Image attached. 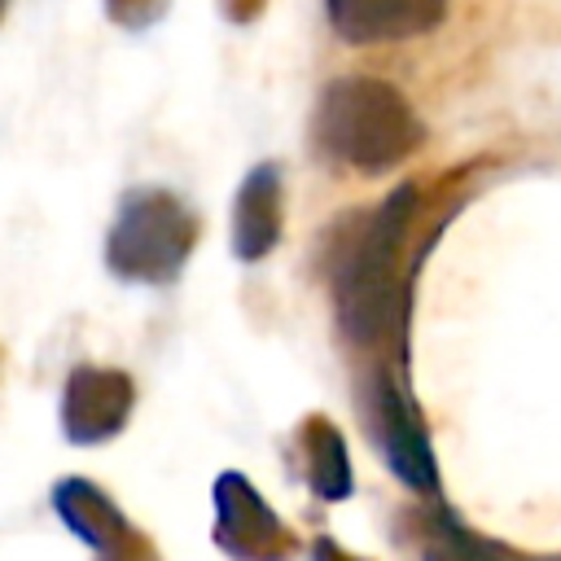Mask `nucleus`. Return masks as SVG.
<instances>
[{"label": "nucleus", "instance_id": "10", "mask_svg": "<svg viewBox=\"0 0 561 561\" xmlns=\"http://www.w3.org/2000/svg\"><path fill=\"white\" fill-rule=\"evenodd\" d=\"M302 456H307V482L320 500H346L351 495V460L342 434L324 421L311 416L302 430Z\"/></svg>", "mask_w": 561, "mask_h": 561}, {"label": "nucleus", "instance_id": "8", "mask_svg": "<svg viewBox=\"0 0 561 561\" xmlns=\"http://www.w3.org/2000/svg\"><path fill=\"white\" fill-rule=\"evenodd\" d=\"M280 241V171L272 162L254 167L232 206V254L241 263H259Z\"/></svg>", "mask_w": 561, "mask_h": 561}, {"label": "nucleus", "instance_id": "7", "mask_svg": "<svg viewBox=\"0 0 561 561\" xmlns=\"http://www.w3.org/2000/svg\"><path fill=\"white\" fill-rule=\"evenodd\" d=\"M373 412H377V447L390 460V469L412 491H434L438 486V465H434L425 425L416 421L408 394L381 377L377 381V394H373Z\"/></svg>", "mask_w": 561, "mask_h": 561}, {"label": "nucleus", "instance_id": "1", "mask_svg": "<svg viewBox=\"0 0 561 561\" xmlns=\"http://www.w3.org/2000/svg\"><path fill=\"white\" fill-rule=\"evenodd\" d=\"M311 127H316V145L329 158L364 175H381L399 167L425 140V127L408 105V96L394 83L368 75L333 79L316 101Z\"/></svg>", "mask_w": 561, "mask_h": 561}, {"label": "nucleus", "instance_id": "4", "mask_svg": "<svg viewBox=\"0 0 561 561\" xmlns=\"http://www.w3.org/2000/svg\"><path fill=\"white\" fill-rule=\"evenodd\" d=\"M215 539L237 561H285L294 543L267 500L237 473H224L215 486Z\"/></svg>", "mask_w": 561, "mask_h": 561}, {"label": "nucleus", "instance_id": "5", "mask_svg": "<svg viewBox=\"0 0 561 561\" xmlns=\"http://www.w3.org/2000/svg\"><path fill=\"white\" fill-rule=\"evenodd\" d=\"M131 381L118 368H75L61 390V430L70 443H105L127 425Z\"/></svg>", "mask_w": 561, "mask_h": 561}, {"label": "nucleus", "instance_id": "13", "mask_svg": "<svg viewBox=\"0 0 561 561\" xmlns=\"http://www.w3.org/2000/svg\"><path fill=\"white\" fill-rule=\"evenodd\" d=\"M0 9H4V0H0Z\"/></svg>", "mask_w": 561, "mask_h": 561}, {"label": "nucleus", "instance_id": "9", "mask_svg": "<svg viewBox=\"0 0 561 561\" xmlns=\"http://www.w3.org/2000/svg\"><path fill=\"white\" fill-rule=\"evenodd\" d=\"M53 500H57L61 522H66V526L88 543V548H114V543L127 535L123 513H118V508H114V500H110V495H101L92 482L70 478V482H61V486L53 491Z\"/></svg>", "mask_w": 561, "mask_h": 561}, {"label": "nucleus", "instance_id": "3", "mask_svg": "<svg viewBox=\"0 0 561 561\" xmlns=\"http://www.w3.org/2000/svg\"><path fill=\"white\" fill-rule=\"evenodd\" d=\"M193 241H197V219L175 193L136 188L123 197L114 215V228L105 237V263L123 280L162 285L180 276Z\"/></svg>", "mask_w": 561, "mask_h": 561}, {"label": "nucleus", "instance_id": "2", "mask_svg": "<svg viewBox=\"0 0 561 561\" xmlns=\"http://www.w3.org/2000/svg\"><path fill=\"white\" fill-rule=\"evenodd\" d=\"M416 210V188H394L377 215L359 228L355 245L333 263V289H337V320L346 337L355 342H381L403 320V280H399V254L403 237Z\"/></svg>", "mask_w": 561, "mask_h": 561}, {"label": "nucleus", "instance_id": "6", "mask_svg": "<svg viewBox=\"0 0 561 561\" xmlns=\"http://www.w3.org/2000/svg\"><path fill=\"white\" fill-rule=\"evenodd\" d=\"M329 26L346 44H399L430 35L447 18V0H324Z\"/></svg>", "mask_w": 561, "mask_h": 561}, {"label": "nucleus", "instance_id": "12", "mask_svg": "<svg viewBox=\"0 0 561 561\" xmlns=\"http://www.w3.org/2000/svg\"><path fill=\"white\" fill-rule=\"evenodd\" d=\"M311 561H359V557L342 552L333 539H316V548H311Z\"/></svg>", "mask_w": 561, "mask_h": 561}, {"label": "nucleus", "instance_id": "11", "mask_svg": "<svg viewBox=\"0 0 561 561\" xmlns=\"http://www.w3.org/2000/svg\"><path fill=\"white\" fill-rule=\"evenodd\" d=\"M443 543L451 548V557L456 561H535V557H522V552H513V548H504V543H491V539H482V535H469L460 522H451V517H443Z\"/></svg>", "mask_w": 561, "mask_h": 561}]
</instances>
